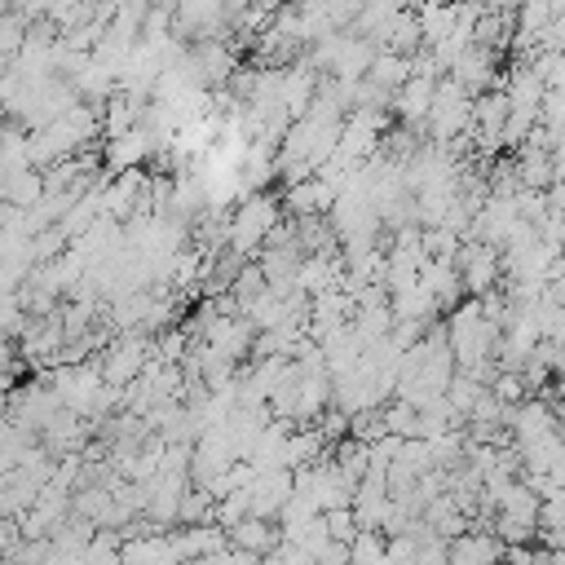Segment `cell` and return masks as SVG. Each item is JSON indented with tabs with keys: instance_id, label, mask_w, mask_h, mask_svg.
<instances>
[{
	"instance_id": "6da1fadb",
	"label": "cell",
	"mask_w": 565,
	"mask_h": 565,
	"mask_svg": "<svg viewBox=\"0 0 565 565\" xmlns=\"http://www.w3.org/2000/svg\"><path fill=\"white\" fill-rule=\"evenodd\" d=\"M547 18H552V0H530V4L521 9V22H525V35H539V31L547 26Z\"/></svg>"
}]
</instances>
